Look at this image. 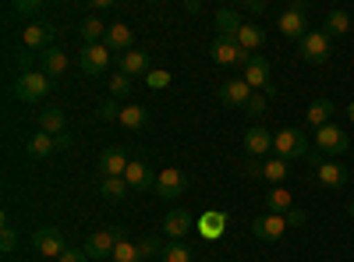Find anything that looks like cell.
<instances>
[{
	"instance_id": "d590c367",
	"label": "cell",
	"mask_w": 354,
	"mask_h": 262,
	"mask_svg": "<svg viewBox=\"0 0 354 262\" xmlns=\"http://www.w3.org/2000/svg\"><path fill=\"white\" fill-rule=\"evenodd\" d=\"M0 223H4V227H0V252H4V255H11V252L18 248V234H15V227L8 223V216L0 220Z\"/></svg>"
},
{
	"instance_id": "b9f144b4",
	"label": "cell",
	"mask_w": 354,
	"mask_h": 262,
	"mask_svg": "<svg viewBox=\"0 0 354 262\" xmlns=\"http://www.w3.org/2000/svg\"><path fill=\"white\" fill-rule=\"evenodd\" d=\"M100 118H103V121H121V110H117L113 100H106V103L100 106Z\"/></svg>"
},
{
	"instance_id": "f907efd6",
	"label": "cell",
	"mask_w": 354,
	"mask_h": 262,
	"mask_svg": "<svg viewBox=\"0 0 354 262\" xmlns=\"http://www.w3.org/2000/svg\"><path fill=\"white\" fill-rule=\"evenodd\" d=\"M347 213H351V216H354V198H351V206H347Z\"/></svg>"
},
{
	"instance_id": "7dc6e473",
	"label": "cell",
	"mask_w": 354,
	"mask_h": 262,
	"mask_svg": "<svg viewBox=\"0 0 354 262\" xmlns=\"http://www.w3.org/2000/svg\"><path fill=\"white\" fill-rule=\"evenodd\" d=\"M185 11H188V15H198V11H202V4H198V0H188Z\"/></svg>"
},
{
	"instance_id": "ab89813d",
	"label": "cell",
	"mask_w": 354,
	"mask_h": 262,
	"mask_svg": "<svg viewBox=\"0 0 354 262\" xmlns=\"http://www.w3.org/2000/svg\"><path fill=\"white\" fill-rule=\"evenodd\" d=\"M145 85H149V89H167V85H170V71H149V75H145Z\"/></svg>"
},
{
	"instance_id": "8fae6325",
	"label": "cell",
	"mask_w": 354,
	"mask_h": 262,
	"mask_svg": "<svg viewBox=\"0 0 354 262\" xmlns=\"http://www.w3.org/2000/svg\"><path fill=\"white\" fill-rule=\"evenodd\" d=\"M185 188H188V181H185V174L177 167H167V170L156 174V195L160 198H181Z\"/></svg>"
},
{
	"instance_id": "9c48e42d",
	"label": "cell",
	"mask_w": 354,
	"mask_h": 262,
	"mask_svg": "<svg viewBox=\"0 0 354 262\" xmlns=\"http://www.w3.org/2000/svg\"><path fill=\"white\" fill-rule=\"evenodd\" d=\"M277 28H280L287 39H298V43L305 39V4H301V0H294V4L280 15Z\"/></svg>"
},
{
	"instance_id": "4316f807",
	"label": "cell",
	"mask_w": 354,
	"mask_h": 262,
	"mask_svg": "<svg viewBox=\"0 0 354 262\" xmlns=\"http://www.w3.org/2000/svg\"><path fill=\"white\" fill-rule=\"evenodd\" d=\"M266 206H270V213H277V216H287L294 209V195L283 185H277L270 195H266Z\"/></svg>"
},
{
	"instance_id": "c3c4849f",
	"label": "cell",
	"mask_w": 354,
	"mask_h": 262,
	"mask_svg": "<svg viewBox=\"0 0 354 262\" xmlns=\"http://www.w3.org/2000/svg\"><path fill=\"white\" fill-rule=\"evenodd\" d=\"M71 145V135H57V149H68Z\"/></svg>"
},
{
	"instance_id": "ee69618b",
	"label": "cell",
	"mask_w": 354,
	"mask_h": 262,
	"mask_svg": "<svg viewBox=\"0 0 354 262\" xmlns=\"http://www.w3.org/2000/svg\"><path fill=\"white\" fill-rule=\"evenodd\" d=\"M245 110H248V113H252V118H259V113H262V110H266V100H262V96H252V100H248V106H245Z\"/></svg>"
},
{
	"instance_id": "d6986e66",
	"label": "cell",
	"mask_w": 354,
	"mask_h": 262,
	"mask_svg": "<svg viewBox=\"0 0 354 262\" xmlns=\"http://www.w3.org/2000/svg\"><path fill=\"white\" fill-rule=\"evenodd\" d=\"M103 43H106V50H110V53L117 50V53L124 57V53L131 50V28H128L124 21H117V25H110V28H106V39H103Z\"/></svg>"
},
{
	"instance_id": "8992f818",
	"label": "cell",
	"mask_w": 354,
	"mask_h": 262,
	"mask_svg": "<svg viewBox=\"0 0 354 262\" xmlns=\"http://www.w3.org/2000/svg\"><path fill=\"white\" fill-rule=\"evenodd\" d=\"M209 53H213V61L223 64V68H230V64H248V57H252V53L241 50L238 39H227V36H216L213 46H209Z\"/></svg>"
},
{
	"instance_id": "ac0fdd59",
	"label": "cell",
	"mask_w": 354,
	"mask_h": 262,
	"mask_svg": "<svg viewBox=\"0 0 354 262\" xmlns=\"http://www.w3.org/2000/svg\"><path fill=\"white\" fill-rule=\"evenodd\" d=\"M64 68H68V53H64V50L50 46V50H43V53H39V71H43L46 78L64 75Z\"/></svg>"
},
{
	"instance_id": "74e56055",
	"label": "cell",
	"mask_w": 354,
	"mask_h": 262,
	"mask_svg": "<svg viewBox=\"0 0 354 262\" xmlns=\"http://www.w3.org/2000/svg\"><path fill=\"white\" fill-rule=\"evenodd\" d=\"M110 96H128L131 93V78L128 75H121V71H117V75H110Z\"/></svg>"
},
{
	"instance_id": "7a4b0ae2",
	"label": "cell",
	"mask_w": 354,
	"mask_h": 262,
	"mask_svg": "<svg viewBox=\"0 0 354 262\" xmlns=\"http://www.w3.org/2000/svg\"><path fill=\"white\" fill-rule=\"evenodd\" d=\"M273 153H277V160H308V138H305V131H298V128H283V131H277L273 135Z\"/></svg>"
},
{
	"instance_id": "4dcf8cb0",
	"label": "cell",
	"mask_w": 354,
	"mask_h": 262,
	"mask_svg": "<svg viewBox=\"0 0 354 262\" xmlns=\"http://www.w3.org/2000/svg\"><path fill=\"white\" fill-rule=\"evenodd\" d=\"M287 174H290V170H287V160H270V163H262V178L270 181L273 188L287 181Z\"/></svg>"
},
{
	"instance_id": "7402d4cb",
	"label": "cell",
	"mask_w": 354,
	"mask_h": 262,
	"mask_svg": "<svg viewBox=\"0 0 354 262\" xmlns=\"http://www.w3.org/2000/svg\"><path fill=\"white\" fill-rule=\"evenodd\" d=\"M245 149H248V156H262L266 149H273V135L266 128H248L245 131Z\"/></svg>"
},
{
	"instance_id": "603a6c76",
	"label": "cell",
	"mask_w": 354,
	"mask_h": 262,
	"mask_svg": "<svg viewBox=\"0 0 354 262\" xmlns=\"http://www.w3.org/2000/svg\"><path fill=\"white\" fill-rule=\"evenodd\" d=\"M330 118H333V103H330V100H315V103L305 110V124H312L315 131H319V128H326Z\"/></svg>"
},
{
	"instance_id": "7bdbcfd3",
	"label": "cell",
	"mask_w": 354,
	"mask_h": 262,
	"mask_svg": "<svg viewBox=\"0 0 354 262\" xmlns=\"http://www.w3.org/2000/svg\"><path fill=\"white\" fill-rule=\"evenodd\" d=\"M57 262H88V255H85V248H68Z\"/></svg>"
},
{
	"instance_id": "30bf717a",
	"label": "cell",
	"mask_w": 354,
	"mask_h": 262,
	"mask_svg": "<svg viewBox=\"0 0 354 262\" xmlns=\"http://www.w3.org/2000/svg\"><path fill=\"white\" fill-rule=\"evenodd\" d=\"M252 234L259 241H280L287 234V216H277V213H266L259 220H252Z\"/></svg>"
},
{
	"instance_id": "2e32d148",
	"label": "cell",
	"mask_w": 354,
	"mask_h": 262,
	"mask_svg": "<svg viewBox=\"0 0 354 262\" xmlns=\"http://www.w3.org/2000/svg\"><path fill=\"white\" fill-rule=\"evenodd\" d=\"M153 68H149V53L145 50H128L124 57H121V75H128V78H142V75H149Z\"/></svg>"
},
{
	"instance_id": "5bb4252c",
	"label": "cell",
	"mask_w": 354,
	"mask_h": 262,
	"mask_svg": "<svg viewBox=\"0 0 354 262\" xmlns=\"http://www.w3.org/2000/svg\"><path fill=\"white\" fill-rule=\"evenodd\" d=\"M50 39H53V25L50 21H28L21 28V43L28 50H50Z\"/></svg>"
},
{
	"instance_id": "83f0119b",
	"label": "cell",
	"mask_w": 354,
	"mask_h": 262,
	"mask_svg": "<svg viewBox=\"0 0 354 262\" xmlns=\"http://www.w3.org/2000/svg\"><path fill=\"white\" fill-rule=\"evenodd\" d=\"M64 110H57V106H50L46 113H39V131H46V135H64Z\"/></svg>"
},
{
	"instance_id": "e0dca14e",
	"label": "cell",
	"mask_w": 354,
	"mask_h": 262,
	"mask_svg": "<svg viewBox=\"0 0 354 262\" xmlns=\"http://www.w3.org/2000/svg\"><path fill=\"white\" fill-rule=\"evenodd\" d=\"M315 178H319V185H326V188H344L347 178H351V170L344 163H322V167H315Z\"/></svg>"
},
{
	"instance_id": "e575fe53",
	"label": "cell",
	"mask_w": 354,
	"mask_h": 262,
	"mask_svg": "<svg viewBox=\"0 0 354 262\" xmlns=\"http://www.w3.org/2000/svg\"><path fill=\"white\" fill-rule=\"evenodd\" d=\"M145 121H149L145 106H124V110H121V124H124V128H131V131H135V128H142Z\"/></svg>"
},
{
	"instance_id": "cb8c5ba5",
	"label": "cell",
	"mask_w": 354,
	"mask_h": 262,
	"mask_svg": "<svg viewBox=\"0 0 354 262\" xmlns=\"http://www.w3.org/2000/svg\"><path fill=\"white\" fill-rule=\"evenodd\" d=\"M25 149H28V156H32V160H46L50 153H57V138L46 135V131H36L32 138H28Z\"/></svg>"
},
{
	"instance_id": "bcb514c9",
	"label": "cell",
	"mask_w": 354,
	"mask_h": 262,
	"mask_svg": "<svg viewBox=\"0 0 354 262\" xmlns=\"http://www.w3.org/2000/svg\"><path fill=\"white\" fill-rule=\"evenodd\" d=\"M245 174H248V178H262V163H255V160H252V163L245 167Z\"/></svg>"
},
{
	"instance_id": "8d00e7d4",
	"label": "cell",
	"mask_w": 354,
	"mask_h": 262,
	"mask_svg": "<svg viewBox=\"0 0 354 262\" xmlns=\"http://www.w3.org/2000/svg\"><path fill=\"white\" fill-rule=\"evenodd\" d=\"M163 262H192V252L181 245V241H174V245H167L163 248V255H160Z\"/></svg>"
},
{
	"instance_id": "52a82bcc",
	"label": "cell",
	"mask_w": 354,
	"mask_h": 262,
	"mask_svg": "<svg viewBox=\"0 0 354 262\" xmlns=\"http://www.w3.org/2000/svg\"><path fill=\"white\" fill-rule=\"evenodd\" d=\"M32 248H36L39 255H50V259H61V255L68 252L64 234H61L57 227H39L36 234H32Z\"/></svg>"
},
{
	"instance_id": "6da1fadb",
	"label": "cell",
	"mask_w": 354,
	"mask_h": 262,
	"mask_svg": "<svg viewBox=\"0 0 354 262\" xmlns=\"http://www.w3.org/2000/svg\"><path fill=\"white\" fill-rule=\"evenodd\" d=\"M50 89L53 85H50V78L43 71H21L18 82H15V96L21 103H43L50 96Z\"/></svg>"
},
{
	"instance_id": "44dd1931",
	"label": "cell",
	"mask_w": 354,
	"mask_h": 262,
	"mask_svg": "<svg viewBox=\"0 0 354 262\" xmlns=\"http://www.w3.org/2000/svg\"><path fill=\"white\" fill-rule=\"evenodd\" d=\"M241 15L234 11V8H220L216 11V28H220V36H227V39H238V32H241Z\"/></svg>"
},
{
	"instance_id": "5b68a950",
	"label": "cell",
	"mask_w": 354,
	"mask_h": 262,
	"mask_svg": "<svg viewBox=\"0 0 354 262\" xmlns=\"http://www.w3.org/2000/svg\"><path fill=\"white\" fill-rule=\"evenodd\" d=\"M106 64H110V50H106V43H93V46H82V50H78V68H82L88 78L103 75Z\"/></svg>"
},
{
	"instance_id": "836d02e7",
	"label": "cell",
	"mask_w": 354,
	"mask_h": 262,
	"mask_svg": "<svg viewBox=\"0 0 354 262\" xmlns=\"http://www.w3.org/2000/svg\"><path fill=\"white\" fill-rule=\"evenodd\" d=\"M223 223H227V216H223V213H205V216L198 220V227H202V234H205V238L223 234Z\"/></svg>"
},
{
	"instance_id": "681fc988",
	"label": "cell",
	"mask_w": 354,
	"mask_h": 262,
	"mask_svg": "<svg viewBox=\"0 0 354 262\" xmlns=\"http://www.w3.org/2000/svg\"><path fill=\"white\" fill-rule=\"evenodd\" d=\"M347 113H351V121H354V103H351V106H347Z\"/></svg>"
},
{
	"instance_id": "7c38bea8",
	"label": "cell",
	"mask_w": 354,
	"mask_h": 262,
	"mask_svg": "<svg viewBox=\"0 0 354 262\" xmlns=\"http://www.w3.org/2000/svg\"><path fill=\"white\" fill-rule=\"evenodd\" d=\"M315 142H319V153H326V156H340V153H347V135H344V128H337V124H326V128H319L315 131Z\"/></svg>"
},
{
	"instance_id": "f35d334b",
	"label": "cell",
	"mask_w": 354,
	"mask_h": 262,
	"mask_svg": "<svg viewBox=\"0 0 354 262\" xmlns=\"http://www.w3.org/2000/svg\"><path fill=\"white\" fill-rule=\"evenodd\" d=\"M11 11L21 15V18H32V15L43 11V0H18V4H11Z\"/></svg>"
},
{
	"instance_id": "1f68e13d",
	"label": "cell",
	"mask_w": 354,
	"mask_h": 262,
	"mask_svg": "<svg viewBox=\"0 0 354 262\" xmlns=\"http://www.w3.org/2000/svg\"><path fill=\"white\" fill-rule=\"evenodd\" d=\"M100 191H103V198H113V202H121L131 188H128V181L124 178H103V185H100Z\"/></svg>"
},
{
	"instance_id": "d6a6232c",
	"label": "cell",
	"mask_w": 354,
	"mask_h": 262,
	"mask_svg": "<svg viewBox=\"0 0 354 262\" xmlns=\"http://www.w3.org/2000/svg\"><path fill=\"white\" fill-rule=\"evenodd\" d=\"M110 262H142V252H138V245H131L128 238H121V241H117V248H113V255H110Z\"/></svg>"
},
{
	"instance_id": "484cf974",
	"label": "cell",
	"mask_w": 354,
	"mask_h": 262,
	"mask_svg": "<svg viewBox=\"0 0 354 262\" xmlns=\"http://www.w3.org/2000/svg\"><path fill=\"white\" fill-rule=\"evenodd\" d=\"M106 28H110V25H103V21H100L96 15H88V18H82L78 32H82L85 46H93V43H103V39H106Z\"/></svg>"
},
{
	"instance_id": "9a60e30c",
	"label": "cell",
	"mask_w": 354,
	"mask_h": 262,
	"mask_svg": "<svg viewBox=\"0 0 354 262\" xmlns=\"http://www.w3.org/2000/svg\"><path fill=\"white\" fill-rule=\"evenodd\" d=\"M124 181H128V188L145 191V188H156V174L149 170V163H145V160H131L128 170H124Z\"/></svg>"
},
{
	"instance_id": "ffe728a7",
	"label": "cell",
	"mask_w": 354,
	"mask_h": 262,
	"mask_svg": "<svg viewBox=\"0 0 354 262\" xmlns=\"http://www.w3.org/2000/svg\"><path fill=\"white\" fill-rule=\"evenodd\" d=\"M128 156L121 153V149H106L103 156H100V167H103V178H124V170H128Z\"/></svg>"
},
{
	"instance_id": "3957f363",
	"label": "cell",
	"mask_w": 354,
	"mask_h": 262,
	"mask_svg": "<svg viewBox=\"0 0 354 262\" xmlns=\"http://www.w3.org/2000/svg\"><path fill=\"white\" fill-rule=\"evenodd\" d=\"M121 238H124V227L96 230V234H88V241H85V255H88V259L110 262V255H113V248H117V241H121Z\"/></svg>"
},
{
	"instance_id": "f1b7e54d",
	"label": "cell",
	"mask_w": 354,
	"mask_h": 262,
	"mask_svg": "<svg viewBox=\"0 0 354 262\" xmlns=\"http://www.w3.org/2000/svg\"><path fill=\"white\" fill-rule=\"evenodd\" d=\"M322 32H326V36H344V32H351V15L340 11V8H333V11L326 15V25H322Z\"/></svg>"
},
{
	"instance_id": "277c9868",
	"label": "cell",
	"mask_w": 354,
	"mask_h": 262,
	"mask_svg": "<svg viewBox=\"0 0 354 262\" xmlns=\"http://www.w3.org/2000/svg\"><path fill=\"white\" fill-rule=\"evenodd\" d=\"M298 53H301V61H308V64L330 61V36L322 32V28H315V32H305V39L298 43Z\"/></svg>"
},
{
	"instance_id": "ba28073f",
	"label": "cell",
	"mask_w": 354,
	"mask_h": 262,
	"mask_svg": "<svg viewBox=\"0 0 354 262\" xmlns=\"http://www.w3.org/2000/svg\"><path fill=\"white\" fill-rule=\"evenodd\" d=\"M245 82L252 85V89H262L266 96L277 93V85L270 82V61H266V57H248V64H245Z\"/></svg>"
},
{
	"instance_id": "d4e9b609",
	"label": "cell",
	"mask_w": 354,
	"mask_h": 262,
	"mask_svg": "<svg viewBox=\"0 0 354 262\" xmlns=\"http://www.w3.org/2000/svg\"><path fill=\"white\" fill-rule=\"evenodd\" d=\"M163 230L177 241V238H185L188 230H192V213H185V209H174V213H167V220H163Z\"/></svg>"
},
{
	"instance_id": "4fadbf2b",
	"label": "cell",
	"mask_w": 354,
	"mask_h": 262,
	"mask_svg": "<svg viewBox=\"0 0 354 262\" xmlns=\"http://www.w3.org/2000/svg\"><path fill=\"white\" fill-rule=\"evenodd\" d=\"M255 96V89L245 82V78H230L220 85V103L223 106H248V100Z\"/></svg>"
},
{
	"instance_id": "60d3db41",
	"label": "cell",
	"mask_w": 354,
	"mask_h": 262,
	"mask_svg": "<svg viewBox=\"0 0 354 262\" xmlns=\"http://www.w3.org/2000/svg\"><path fill=\"white\" fill-rule=\"evenodd\" d=\"M138 252H142V259H149V255H163V248H160V241H156V238H145V241L138 245Z\"/></svg>"
},
{
	"instance_id": "f6af8a7d",
	"label": "cell",
	"mask_w": 354,
	"mask_h": 262,
	"mask_svg": "<svg viewBox=\"0 0 354 262\" xmlns=\"http://www.w3.org/2000/svg\"><path fill=\"white\" fill-rule=\"evenodd\" d=\"M298 223H305V213L301 209H290L287 213V227H298Z\"/></svg>"
},
{
	"instance_id": "f546056e",
	"label": "cell",
	"mask_w": 354,
	"mask_h": 262,
	"mask_svg": "<svg viewBox=\"0 0 354 262\" xmlns=\"http://www.w3.org/2000/svg\"><path fill=\"white\" fill-rule=\"evenodd\" d=\"M238 43H241V50H245V53H252V50H259V46L266 43V32H262L259 25H241Z\"/></svg>"
}]
</instances>
